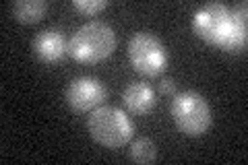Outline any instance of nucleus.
<instances>
[{"label": "nucleus", "instance_id": "f257e3e1", "mask_svg": "<svg viewBox=\"0 0 248 165\" xmlns=\"http://www.w3.org/2000/svg\"><path fill=\"white\" fill-rule=\"evenodd\" d=\"M246 4H236L228 9L221 2H209L195 13L192 31L203 42L232 54L244 52L246 48Z\"/></svg>", "mask_w": 248, "mask_h": 165}, {"label": "nucleus", "instance_id": "f03ea898", "mask_svg": "<svg viewBox=\"0 0 248 165\" xmlns=\"http://www.w3.org/2000/svg\"><path fill=\"white\" fill-rule=\"evenodd\" d=\"M116 45H118V37L108 23L89 21L68 39V54L81 64H95L112 56Z\"/></svg>", "mask_w": 248, "mask_h": 165}, {"label": "nucleus", "instance_id": "7ed1b4c3", "mask_svg": "<svg viewBox=\"0 0 248 165\" xmlns=\"http://www.w3.org/2000/svg\"><path fill=\"white\" fill-rule=\"evenodd\" d=\"M89 135L95 143L108 149H120L135 135L133 120L114 105H99L91 112L87 120Z\"/></svg>", "mask_w": 248, "mask_h": 165}, {"label": "nucleus", "instance_id": "20e7f679", "mask_svg": "<svg viewBox=\"0 0 248 165\" xmlns=\"http://www.w3.org/2000/svg\"><path fill=\"white\" fill-rule=\"evenodd\" d=\"M174 124L186 136H203L211 128L213 114L207 99L197 91L176 93L170 105Z\"/></svg>", "mask_w": 248, "mask_h": 165}, {"label": "nucleus", "instance_id": "39448f33", "mask_svg": "<svg viewBox=\"0 0 248 165\" xmlns=\"http://www.w3.org/2000/svg\"><path fill=\"white\" fill-rule=\"evenodd\" d=\"M128 60L137 73L145 76H157L168 68L170 54L161 39L149 31H139L128 39Z\"/></svg>", "mask_w": 248, "mask_h": 165}, {"label": "nucleus", "instance_id": "423d86ee", "mask_svg": "<svg viewBox=\"0 0 248 165\" xmlns=\"http://www.w3.org/2000/svg\"><path fill=\"white\" fill-rule=\"evenodd\" d=\"M108 91L104 83L95 76H79L68 83L66 101L75 112H93L95 107L104 105Z\"/></svg>", "mask_w": 248, "mask_h": 165}, {"label": "nucleus", "instance_id": "0eeeda50", "mask_svg": "<svg viewBox=\"0 0 248 165\" xmlns=\"http://www.w3.org/2000/svg\"><path fill=\"white\" fill-rule=\"evenodd\" d=\"M33 50H35V56L42 62L54 64V62H60L68 54V42L60 29L50 27V29H44L35 35Z\"/></svg>", "mask_w": 248, "mask_h": 165}, {"label": "nucleus", "instance_id": "6e6552de", "mask_svg": "<svg viewBox=\"0 0 248 165\" xmlns=\"http://www.w3.org/2000/svg\"><path fill=\"white\" fill-rule=\"evenodd\" d=\"M122 99L133 114L145 116V114H149L155 105V89L151 85L141 83V81L128 83V87L122 93Z\"/></svg>", "mask_w": 248, "mask_h": 165}, {"label": "nucleus", "instance_id": "1a4fd4ad", "mask_svg": "<svg viewBox=\"0 0 248 165\" xmlns=\"http://www.w3.org/2000/svg\"><path fill=\"white\" fill-rule=\"evenodd\" d=\"M48 13L46 0H17L13 4V15L19 23H37Z\"/></svg>", "mask_w": 248, "mask_h": 165}, {"label": "nucleus", "instance_id": "9d476101", "mask_svg": "<svg viewBox=\"0 0 248 165\" xmlns=\"http://www.w3.org/2000/svg\"><path fill=\"white\" fill-rule=\"evenodd\" d=\"M155 157H157V149H155V143L151 138L141 136L130 145V159L137 163H151L155 161Z\"/></svg>", "mask_w": 248, "mask_h": 165}, {"label": "nucleus", "instance_id": "9b49d317", "mask_svg": "<svg viewBox=\"0 0 248 165\" xmlns=\"http://www.w3.org/2000/svg\"><path fill=\"white\" fill-rule=\"evenodd\" d=\"M73 6H75V11L87 15V17H93L99 11H104L108 2L106 0H73Z\"/></svg>", "mask_w": 248, "mask_h": 165}, {"label": "nucleus", "instance_id": "f8f14e48", "mask_svg": "<svg viewBox=\"0 0 248 165\" xmlns=\"http://www.w3.org/2000/svg\"><path fill=\"white\" fill-rule=\"evenodd\" d=\"M159 91L164 93V95H176V81L174 78H164V81L159 83Z\"/></svg>", "mask_w": 248, "mask_h": 165}]
</instances>
